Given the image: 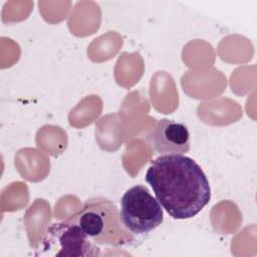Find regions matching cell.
<instances>
[{
  "mask_svg": "<svg viewBox=\"0 0 257 257\" xmlns=\"http://www.w3.org/2000/svg\"><path fill=\"white\" fill-rule=\"evenodd\" d=\"M146 182L174 219H191L211 200V188L202 168L183 155H161L151 163Z\"/></svg>",
  "mask_w": 257,
  "mask_h": 257,
  "instance_id": "obj_1",
  "label": "cell"
},
{
  "mask_svg": "<svg viewBox=\"0 0 257 257\" xmlns=\"http://www.w3.org/2000/svg\"><path fill=\"white\" fill-rule=\"evenodd\" d=\"M95 244L120 247L132 244L136 238L121 222L116 205L104 197L86 200L82 208L70 217Z\"/></svg>",
  "mask_w": 257,
  "mask_h": 257,
  "instance_id": "obj_2",
  "label": "cell"
},
{
  "mask_svg": "<svg viewBox=\"0 0 257 257\" xmlns=\"http://www.w3.org/2000/svg\"><path fill=\"white\" fill-rule=\"evenodd\" d=\"M119 216L124 227L135 235L147 234L164 221L161 204L144 185H136L122 195Z\"/></svg>",
  "mask_w": 257,
  "mask_h": 257,
  "instance_id": "obj_3",
  "label": "cell"
},
{
  "mask_svg": "<svg viewBox=\"0 0 257 257\" xmlns=\"http://www.w3.org/2000/svg\"><path fill=\"white\" fill-rule=\"evenodd\" d=\"M43 249L56 250L55 256H98L99 247L70 217L51 224L43 238Z\"/></svg>",
  "mask_w": 257,
  "mask_h": 257,
  "instance_id": "obj_4",
  "label": "cell"
},
{
  "mask_svg": "<svg viewBox=\"0 0 257 257\" xmlns=\"http://www.w3.org/2000/svg\"><path fill=\"white\" fill-rule=\"evenodd\" d=\"M147 140L154 152L160 155H183L190 151L188 127L173 119L158 120Z\"/></svg>",
  "mask_w": 257,
  "mask_h": 257,
  "instance_id": "obj_5",
  "label": "cell"
}]
</instances>
